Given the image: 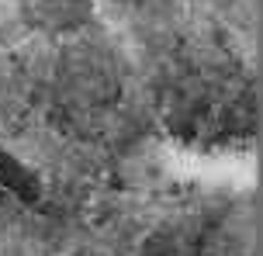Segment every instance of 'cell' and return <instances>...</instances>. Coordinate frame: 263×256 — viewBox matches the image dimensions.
Returning a JSON list of instances; mask_svg holds the SVG:
<instances>
[{"label":"cell","instance_id":"cell-1","mask_svg":"<svg viewBox=\"0 0 263 256\" xmlns=\"http://www.w3.org/2000/svg\"><path fill=\"white\" fill-rule=\"evenodd\" d=\"M0 187L11 190L14 198L28 208H39L45 201V187H42V180L35 170H28L25 163L11 156L7 149H0Z\"/></svg>","mask_w":263,"mask_h":256}]
</instances>
